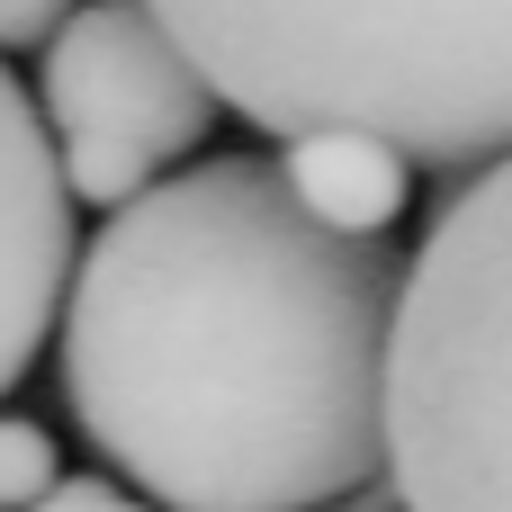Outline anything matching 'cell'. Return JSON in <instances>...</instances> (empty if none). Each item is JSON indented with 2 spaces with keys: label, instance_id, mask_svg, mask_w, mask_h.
Segmentation results:
<instances>
[{
  "label": "cell",
  "instance_id": "10",
  "mask_svg": "<svg viewBox=\"0 0 512 512\" xmlns=\"http://www.w3.org/2000/svg\"><path fill=\"white\" fill-rule=\"evenodd\" d=\"M324 512H396V504H387V486H360V495H342V504H324Z\"/></svg>",
  "mask_w": 512,
  "mask_h": 512
},
{
  "label": "cell",
  "instance_id": "1",
  "mask_svg": "<svg viewBox=\"0 0 512 512\" xmlns=\"http://www.w3.org/2000/svg\"><path fill=\"white\" fill-rule=\"evenodd\" d=\"M396 270L306 225L279 162H189L63 279V396L153 512H324L378 486Z\"/></svg>",
  "mask_w": 512,
  "mask_h": 512
},
{
  "label": "cell",
  "instance_id": "3",
  "mask_svg": "<svg viewBox=\"0 0 512 512\" xmlns=\"http://www.w3.org/2000/svg\"><path fill=\"white\" fill-rule=\"evenodd\" d=\"M504 162L468 171L396 270L378 342V486L396 512H504Z\"/></svg>",
  "mask_w": 512,
  "mask_h": 512
},
{
  "label": "cell",
  "instance_id": "5",
  "mask_svg": "<svg viewBox=\"0 0 512 512\" xmlns=\"http://www.w3.org/2000/svg\"><path fill=\"white\" fill-rule=\"evenodd\" d=\"M63 279H72V198L54 180L36 99L0 63V396L27 378L36 342L54 333Z\"/></svg>",
  "mask_w": 512,
  "mask_h": 512
},
{
  "label": "cell",
  "instance_id": "6",
  "mask_svg": "<svg viewBox=\"0 0 512 512\" xmlns=\"http://www.w3.org/2000/svg\"><path fill=\"white\" fill-rule=\"evenodd\" d=\"M279 180H288L297 216L342 234V243H387V225L414 198V171L369 135H297L279 153Z\"/></svg>",
  "mask_w": 512,
  "mask_h": 512
},
{
  "label": "cell",
  "instance_id": "8",
  "mask_svg": "<svg viewBox=\"0 0 512 512\" xmlns=\"http://www.w3.org/2000/svg\"><path fill=\"white\" fill-rule=\"evenodd\" d=\"M63 18H72V0H0V54L9 45H45Z\"/></svg>",
  "mask_w": 512,
  "mask_h": 512
},
{
  "label": "cell",
  "instance_id": "2",
  "mask_svg": "<svg viewBox=\"0 0 512 512\" xmlns=\"http://www.w3.org/2000/svg\"><path fill=\"white\" fill-rule=\"evenodd\" d=\"M216 108L369 135L405 171H486L512 135L504 0H135Z\"/></svg>",
  "mask_w": 512,
  "mask_h": 512
},
{
  "label": "cell",
  "instance_id": "9",
  "mask_svg": "<svg viewBox=\"0 0 512 512\" xmlns=\"http://www.w3.org/2000/svg\"><path fill=\"white\" fill-rule=\"evenodd\" d=\"M36 512H153V504H135V495H126V486H108V477H63Z\"/></svg>",
  "mask_w": 512,
  "mask_h": 512
},
{
  "label": "cell",
  "instance_id": "7",
  "mask_svg": "<svg viewBox=\"0 0 512 512\" xmlns=\"http://www.w3.org/2000/svg\"><path fill=\"white\" fill-rule=\"evenodd\" d=\"M54 486H63L54 432L27 423V414H0V512H36Z\"/></svg>",
  "mask_w": 512,
  "mask_h": 512
},
{
  "label": "cell",
  "instance_id": "4",
  "mask_svg": "<svg viewBox=\"0 0 512 512\" xmlns=\"http://www.w3.org/2000/svg\"><path fill=\"white\" fill-rule=\"evenodd\" d=\"M36 126L63 198H90L117 216L126 198H144L198 153V135L216 126V99L135 0H72V18L45 36Z\"/></svg>",
  "mask_w": 512,
  "mask_h": 512
}]
</instances>
